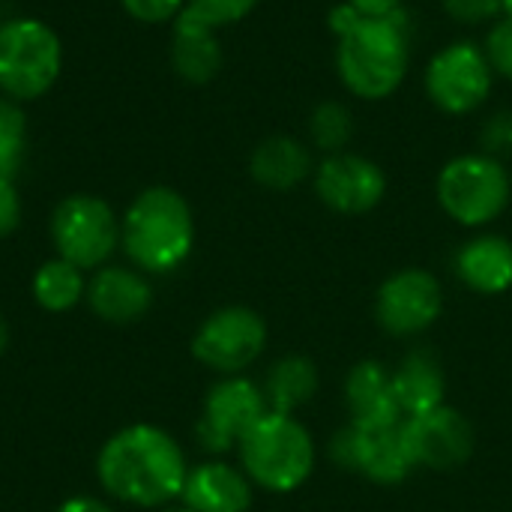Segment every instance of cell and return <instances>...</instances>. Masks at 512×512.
<instances>
[{"mask_svg": "<svg viewBox=\"0 0 512 512\" xmlns=\"http://www.w3.org/2000/svg\"><path fill=\"white\" fill-rule=\"evenodd\" d=\"M327 24L336 36V75L348 93L381 102L402 87L414 42V18L405 6L369 18L342 0L330 9Z\"/></svg>", "mask_w": 512, "mask_h": 512, "instance_id": "6da1fadb", "label": "cell"}, {"mask_svg": "<svg viewBox=\"0 0 512 512\" xmlns=\"http://www.w3.org/2000/svg\"><path fill=\"white\" fill-rule=\"evenodd\" d=\"M189 477L186 453L171 432L153 423H132L114 432L96 456L99 486L120 504L162 510L183 495Z\"/></svg>", "mask_w": 512, "mask_h": 512, "instance_id": "7a4b0ae2", "label": "cell"}, {"mask_svg": "<svg viewBox=\"0 0 512 512\" xmlns=\"http://www.w3.org/2000/svg\"><path fill=\"white\" fill-rule=\"evenodd\" d=\"M192 246V207L171 186H150L138 192L120 219V249L141 273H174L192 255Z\"/></svg>", "mask_w": 512, "mask_h": 512, "instance_id": "3957f363", "label": "cell"}, {"mask_svg": "<svg viewBox=\"0 0 512 512\" xmlns=\"http://www.w3.org/2000/svg\"><path fill=\"white\" fill-rule=\"evenodd\" d=\"M246 477L267 492L300 489L315 468V444L291 414L267 411L237 444Z\"/></svg>", "mask_w": 512, "mask_h": 512, "instance_id": "277c9868", "label": "cell"}, {"mask_svg": "<svg viewBox=\"0 0 512 512\" xmlns=\"http://www.w3.org/2000/svg\"><path fill=\"white\" fill-rule=\"evenodd\" d=\"M63 66L60 36L39 18L0 24V90L6 99L30 102L45 96Z\"/></svg>", "mask_w": 512, "mask_h": 512, "instance_id": "5b68a950", "label": "cell"}, {"mask_svg": "<svg viewBox=\"0 0 512 512\" xmlns=\"http://www.w3.org/2000/svg\"><path fill=\"white\" fill-rule=\"evenodd\" d=\"M512 198V177L501 159L486 153H462L438 174L441 210L465 225L480 228L495 222Z\"/></svg>", "mask_w": 512, "mask_h": 512, "instance_id": "8992f818", "label": "cell"}, {"mask_svg": "<svg viewBox=\"0 0 512 512\" xmlns=\"http://www.w3.org/2000/svg\"><path fill=\"white\" fill-rule=\"evenodd\" d=\"M51 243L57 258L81 270H99L120 246V219L99 195H69L51 213Z\"/></svg>", "mask_w": 512, "mask_h": 512, "instance_id": "52a82bcc", "label": "cell"}, {"mask_svg": "<svg viewBox=\"0 0 512 512\" xmlns=\"http://www.w3.org/2000/svg\"><path fill=\"white\" fill-rule=\"evenodd\" d=\"M423 84L435 108L459 117L486 105L495 84V69L483 45L471 39H456L429 60Z\"/></svg>", "mask_w": 512, "mask_h": 512, "instance_id": "ba28073f", "label": "cell"}, {"mask_svg": "<svg viewBox=\"0 0 512 512\" xmlns=\"http://www.w3.org/2000/svg\"><path fill=\"white\" fill-rule=\"evenodd\" d=\"M267 345V324L255 309L246 306H225L204 318V324L192 336V357L219 372V375H240L252 366Z\"/></svg>", "mask_w": 512, "mask_h": 512, "instance_id": "9c48e42d", "label": "cell"}, {"mask_svg": "<svg viewBox=\"0 0 512 512\" xmlns=\"http://www.w3.org/2000/svg\"><path fill=\"white\" fill-rule=\"evenodd\" d=\"M270 411L267 396L258 384L240 375H225L219 384L210 387L201 420H198V441L207 453H228L237 447L246 432Z\"/></svg>", "mask_w": 512, "mask_h": 512, "instance_id": "30bf717a", "label": "cell"}, {"mask_svg": "<svg viewBox=\"0 0 512 512\" xmlns=\"http://www.w3.org/2000/svg\"><path fill=\"white\" fill-rule=\"evenodd\" d=\"M315 192L333 213L363 216L375 210L387 195L384 168L360 153H330L315 168Z\"/></svg>", "mask_w": 512, "mask_h": 512, "instance_id": "8fae6325", "label": "cell"}, {"mask_svg": "<svg viewBox=\"0 0 512 512\" xmlns=\"http://www.w3.org/2000/svg\"><path fill=\"white\" fill-rule=\"evenodd\" d=\"M333 459L375 483H402L414 462L408 456L402 423L396 426H357L351 423L333 438Z\"/></svg>", "mask_w": 512, "mask_h": 512, "instance_id": "7c38bea8", "label": "cell"}, {"mask_svg": "<svg viewBox=\"0 0 512 512\" xmlns=\"http://www.w3.org/2000/svg\"><path fill=\"white\" fill-rule=\"evenodd\" d=\"M402 438L414 465L450 471L468 462L474 450V429L456 408H435L402 423Z\"/></svg>", "mask_w": 512, "mask_h": 512, "instance_id": "4fadbf2b", "label": "cell"}, {"mask_svg": "<svg viewBox=\"0 0 512 512\" xmlns=\"http://www.w3.org/2000/svg\"><path fill=\"white\" fill-rule=\"evenodd\" d=\"M441 309L444 291L429 270H402L390 276L378 291V321L393 336L423 333L438 321Z\"/></svg>", "mask_w": 512, "mask_h": 512, "instance_id": "5bb4252c", "label": "cell"}, {"mask_svg": "<svg viewBox=\"0 0 512 512\" xmlns=\"http://www.w3.org/2000/svg\"><path fill=\"white\" fill-rule=\"evenodd\" d=\"M84 303L99 321L126 327V324L141 321L150 312L153 288L141 270L105 264L93 273V279H87Z\"/></svg>", "mask_w": 512, "mask_h": 512, "instance_id": "9a60e30c", "label": "cell"}, {"mask_svg": "<svg viewBox=\"0 0 512 512\" xmlns=\"http://www.w3.org/2000/svg\"><path fill=\"white\" fill-rule=\"evenodd\" d=\"M183 507L192 512H249L252 480L225 462H204L189 468L183 486Z\"/></svg>", "mask_w": 512, "mask_h": 512, "instance_id": "2e32d148", "label": "cell"}, {"mask_svg": "<svg viewBox=\"0 0 512 512\" xmlns=\"http://www.w3.org/2000/svg\"><path fill=\"white\" fill-rule=\"evenodd\" d=\"M222 45L216 27L201 21L195 12L183 6L174 18V39H171V66L189 84H207L222 69Z\"/></svg>", "mask_w": 512, "mask_h": 512, "instance_id": "e0dca14e", "label": "cell"}, {"mask_svg": "<svg viewBox=\"0 0 512 512\" xmlns=\"http://www.w3.org/2000/svg\"><path fill=\"white\" fill-rule=\"evenodd\" d=\"M345 399L351 408V423L357 426H396L402 423V408L393 390V372L375 360H363L351 369L345 384Z\"/></svg>", "mask_w": 512, "mask_h": 512, "instance_id": "ac0fdd59", "label": "cell"}, {"mask_svg": "<svg viewBox=\"0 0 512 512\" xmlns=\"http://www.w3.org/2000/svg\"><path fill=\"white\" fill-rule=\"evenodd\" d=\"M459 279L477 294H504L512 288V243L501 234H480L456 255Z\"/></svg>", "mask_w": 512, "mask_h": 512, "instance_id": "d6986e66", "label": "cell"}, {"mask_svg": "<svg viewBox=\"0 0 512 512\" xmlns=\"http://www.w3.org/2000/svg\"><path fill=\"white\" fill-rule=\"evenodd\" d=\"M312 156L303 141L291 135L264 138L249 156V174L258 186L273 192H288L312 174Z\"/></svg>", "mask_w": 512, "mask_h": 512, "instance_id": "ffe728a7", "label": "cell"}, {"mask_svg": "<svg viewBox=\"0 0 512 512\" xmlns=\"http://www.w3.org/2000/svg\"><path fill=\"white\" fill-rule=\"evenodd\" d=\"M444 372L435 354L414 351L402 360V366L393 372V390L396 402L402 408V417H417L426 411H435L444 405Z\"/></svg>", "mask_w": 512, "mask_h": 512, "instance_id": "44dd1931", "label": "cell"}, {"mask_svg": "<svg viewBox=\"0 0 512 512\" xmlns=\"http://www.w3.org/2000/svg\"><path fill=\"white\" fill-rule=\"evenodd\" d=\"M318 390V369L309 357H282L264 384V396L270 411L276 414H291L297 408H303Z\"/></svg>", "mask_w": 512, "mask_h": 512, "instance_id": "7402d4cb", "label": "cell"}, {"mask_svg": "<svg viewBox=\"0 0 512 512\" xmlns=\"http://www.w3.org/2000/svg\"><path fill=\"white\" fill-rule=\"evenodd\" d=\"M30 291H33V300H36L39 309L60 315V312L75 309L84 300L87 279H84L81 267H75V264H69L63 258H51V261L36 267Z\"/></svg>", "mask_w": 512, "mask_h": 512, "instance_id": "603a6c76", "label": "cell"}, {"mask_svg": "<svg viewBox=\"0 0 512 512\" xmlns=\"http://www.w3.org/2000/svg\"><path fill=\"white\" fill-rule=\"evenodd\" d=\"M309 138L315 147H321L327 156L330 153H342L348 147V141L354 138V117H351V108L342 105V102H321L312 108V117H309Z\"/></svg>", "mask_w": 512, "mask_h": 512, "instance_id": "cb8c5ba5", "label": "cell"}, {"mask_svg": "<svg viewBox=\"0 0 512 512\" xmlns=\"http://www.w3.org/2000/svg\"><path fill=\"white\" fill-rule=\"evenodd\" d=\"M24 135L27 120L15 99H0V177L15 180L24 162Z\"/></svg>", "mask_w": 512, "mask_h": 512, "instance_id": "d4e9b609", "label": "cell"}, {"mask_svg": "<svg viewBox=\"0 0 512 512\" xmlns=\"http://www.w3.org/2000/svg\"><path fill=\"white\" fill-rule=\"evenodd\" d=\"M258 3L261 0H186V9L219 30V27L243 21Z\"/></svg>", "mask_w": 512, "mask_h": 512, "instance_id": "484cf974", "label": "cell"}, {"mask_svg": "<svg viewBox=\"0 0 512 512\" xmlns=\"http://www.w3.org/2000/svg\"><path fill=\"white\" fill-rule=\"evenodd\" d=\"M483 51L495 69V75L512 81V21L510 18H498L489 33H486V42H483Z\"/></svg>", "mask_w": 512, "mask_h": 512, "instance_id": "4316f807", "label": "cell"}, {"mask_svg": "<svg viewBox=\"0 0 512 512\" xmlns=\"http://www.w3.org/2000/svg\"><path fill=\"white\" fill-rule=\"evenodd\" d=\"M480 153L504 159L512 153V111H495L480 126Z\"/></svg>", "mask_w": 512, "mask_h": 512, "instance_id": "83f0119b", "label": "cell"}, {"mask_svg": "<svg viewBox=\"0 0 512 512\" xmlns=\"http://www.w3.org/2000/svg\"><path fill=\"white\" fill-rule=\"evenodd\" d=\"M456 24H486L501 18V0H441Z\"/></svg>", "mask_w": 512, "mask_h": 512, "instance_id": "f1b7e54d", "label": "cell"}, {"mask_svg": "<svg viewBox=\"0 0 512 512\" xmlns=\"http://www.w3.org/2000/svg\"><path fill=\"white\" fill-rule=\"evenodd\" d=\"M120 3H123V9H126L135 21H141V24L174 21V18L183 12V6H186V0H120Z\"/></svg>", "mask_w": 512, "mask_h": 512, "instance_id": "f546056e", "label": "cell"}, {"mask_svg": "<svg viewBox=\"0 0 512 512\" xmlns=\"http://www.w3.org/2000/svg\"><path fill=\"white\" fill-rule=\"evenodd\" d=\"M21 222V195L15 189V180L0 177V240L9 237Z\"/></svg>", "mask_w": 512, "mask_h": 512, "instance_id": "4dcf8cb0", "label": "cell"}, {"mask_svg": "<svg viewBox=\"0 0 512 512\" xmlns=\"http://www.w3.org/2000/svg\"><path fill=\"white\" fill-rule=\"evenodd\" d=\"M54 512H114L111 504H105L102 498H93V495H75V498H66Z\"/></svg>", "mask_w": 512, "mask_h": 512, "instance_id": "1f68e13d", "label": "cell"}, {"mask_svg": "<svg viewBox=\"0 0 512 512\" xmlns=\"http://www.w3.org/2000/svg\"><path fill=\"white\" fill-rule=\"evenodd\" d=\"M348 6H354L360 15H369V18H378V15H390L396 9H402L405 3L402 0H345Z\"/></svg>", "mask_w": 512, "mask_h": 512, "instance_id": "d6a6232c", "label": "cell"}, {"mask_svg": "<svg viewBox=\"0 0 512 512\" xmlns=\"http://www.w3.org/2000/svg\"><path fill=\"white\" fill-rule=\"evenodd\" d=\"M6 345H9V327H6V321H3V315H0V357H3V351H6Z\"/></svg>", "mask_w": 512, "mask_h": 512, "instance_id": "836d02e7", "label": "cell"}, {"mask_svg": "<svg viewBox=\"0 0 512 512\" xmlns=\"http://www.w3.org/2000/svg\"><path fill=\"white\" fill-rule=\"evenodd\" d=\"M501 18H510L512 21V0H501Z\"/></svg>", "mask_w": 512, "mask_h": 512, "instance_id": "e575fe53", "label": "cell"}, {"mask_svg": "<svg viewBox=\"0 0 512 512\" xmlns=\"http://www.w3.org/2000/svg\"><path fill=\"white\" fill-rule=\"evenodd\" d=\"M162 512H192V510H186V507H168V510H162Z\"/></svg>", "mask_w": 512, "mask_h": 512, "instance_id": "d590c367", "label": "cell"}]
</instances>
